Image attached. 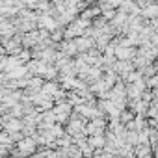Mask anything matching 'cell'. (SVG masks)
Listing matches in <instances>:
<instances>
[{
    "label": "cell",
    "mask_w": 158,
    "mask_h": 158,
    "mask_svg": "<svg viewBox=\"0 0 158 158\" xmlns=\"http://www.w3.org/2000/svg\"><path fill=\"white\" fill-rule=\"evenodd\" d=\"M136 154L141 156V158H145V156L149 154V147H147V145H139V147L136 149Z\"/></svg>",
    "instance_id": "7a4b0ae2"
},
{
    "label": "cell",
    "mask_w": 158,
    "mask_h": 158,
    "mask_svg": "<svg viewBox=\"0 0 158 158\" xmlns=\"http://www.w3.org/2000/svg\"><path fill=\"white\" fill-rule=\"evenodd\" d=\"M19 149H21V152H23V154H28V152H34L35 143H34L32 139H23V141L19 143Z\"/></svg>",
    "instance_id": "6da1fadb"
}]
</instances>
